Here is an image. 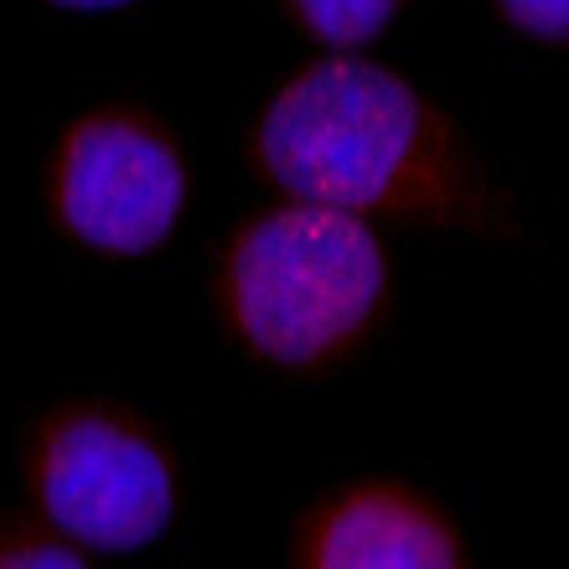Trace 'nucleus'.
Returning a JSON list of instances; mask_svg holds the SVG:
<instances>
[{
	"instance_id": "f257e3e1",
	"label": "nucleus",
	"mask_w": 569,
	"mask_h": 569,
	"mask_svg": "<svg viewBox=\"0 0 569 569\" xmlns=\"http://www.w3.org/2000/svg\"><path fill=\"white\" fill-rule=\"evenodd\" d=\"M249 161L290 202L420 228L512 233L497 187L440 99L383 62L331 52L284 78L249 130Z\"/></svg>"
},
{
	"instance_id": "f03ea898",
	"label": "nucleus",
	"mask_w": 569,
	"mask_h": 569,
	"mask_svg": "<svg viewBox=\"0 0 569 569\" xmlns=\"http://www.w3.org/2000/svg\"><path fill=\"white\" fill-rule=\"evenodd\" d=\"M393 259L358 212L290 202L254 212L212 259V311L254 362L331 373L389 321Z\"/></svg>"
},
{
	"instance_id": "7ed1b4c3",
	"label": "nucleus",
	"mask_w": 569,
	"mask_h": 569,
	"mask_svg": "<svg viewBox=\"0 0 569 569\" xmlns=\"http://www.w3.org/2000/svg\"><path fill=\"white\" fill-rule=\"evenodd\" d=\"M31 512L78 549L124 555L171 523L181 492L177 450L146 415L104 399L52 405L27 435Z\"/></svg>"
},
{
	"instance_id": "20e7f679",
	"label": "nucleus",
	"mask_w": 569,
	"mask_h": 569,
	"mask_svg": "<svg viewBox=\"0 0 569 569\" xmlns=\"http://www.w3.org/2000/svg\"><path fill=\"white\" fill-rule=\"evenodd\" d=\"M187 197V150L146 109H89L47 156V212L89 254H156L177 233Z\"/></svg>"
},
{
	"instance_id": "39448f33",
	"label": "nucleus",
	"mask_w": 569,
	"mask_h": 569,
	"mask_svg": "<svg viewBox=\"0 0 569 569\" xmlns=\"http://www.w3.org/2000/svg\"><path fill=\"white\" fill-rule=\"evenodd\" d=\"M290 569H471V549L430 492L362 477L300 512Z\"/></svg>"
},
{
	"instance_id": "423d86ee",
	"label": "nucleus",
	"mask_w": 569,
	"mask_h": 569,
	"mask_svg": "<svg viewBox=\"0 0 569 569\" xmlns=\"http://www.w3.org/2000/svg\"><path fill=\"white\" fill-rule=\"evenodd\" d=\"M284 16L296 21L311 42L331 52H358L373 37L393 27V16L405 11V0H280Z\"/></svg>"
},
{
	"instance_id": "0eeeda50",
	"label": "nucleus",
	"mask_w": 569,
	"mask_h": 569,
	"mask_svg": "<svg viewBox=\"0 0 569 569\" xmlns=\"http://www.w3.org/2000/svg\"><path fill=\"white\" fill-rule=\"evenodd\" d=\"M0 569H93V559L42 518H11L0 523Z\"/></svg>"
},
{
	"instance_id": "6e6552de",
	"label": "nucleus",
	"mask_w": 569,
	"mask_h": 569,
	"mask_svg": "<svg viewBox=\"0 0 569 569\" xmlns=\"http://www.w3.org/2000/svg\"><path fill=\"white\" fill-rule=\"evenodd\" d=\"M497 16L508 21L512 31H523L528 42L559 47L569 31V0H492Z\"/></svg>"
},
{
	"instance_id": "1a4fd4ad",
	"label": "nucleus",
	"mask_w": 569,
	"mask_h": 569,
	"mask_svg": "<svg viewBox=\"0 0 569 569\" xmlns=\"http://www.w3.org/2000/svg\"><path fill=\"white\" fill-rule=\"evenodd\" d=\"M62 11H109V6H124V0H52Z\"/></svg>"
}]
</instances>
